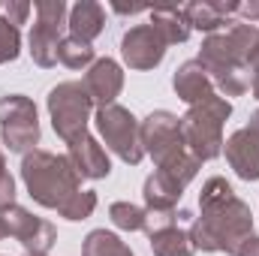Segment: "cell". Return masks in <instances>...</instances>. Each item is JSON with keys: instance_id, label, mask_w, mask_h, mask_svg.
Wrapping results in <instances>:
<instances>
[{"instance_id": "obj_1", "label": "cell", "mask_w": 259, "mask_h": 256, "mask_svg": "<svg viewBox=\"0 0 259 256\" xmlns=\"http://www.w3.org/2000/svg\"><path fill=\"white\" fill-rule=\"evenodd\" d=\"M259 49V27L247 21H232L220 33H208L199 49V64L220 91V97H241L250 91V58Z\"/></svg>"}, {"instance_id": "obj_2", "label": "cell", "mask_w": 259, "mask_h": 256, "mask_svg": "<svg viewBox=\"0 0 259 256\" xmlns=\"http://www.w3.org/2000/svg\"><path fill=\"white\" fill-rule=\"evenodd\" d=\"M247 235H253V214H250V205L238 196L211 208H199V217L190 226L193 247L205 253L235 256Z\"/></svg>"}, {"instance_id": "obj_3", "label": "cell", "mask_w": 259, "mask_h": 256, "mask_svg": "<svg viewBox=\"0 0 259 256\" xmlns=\"http://www.w3.org/2000/svg\"><path fill=\"white\" fill-rule=\"evenodd\" d=\"M21 181L36 205L52 211H61L81 190V175L72 169L69 157L42 148H33L21 157Z\"/></svg>"}, {"instance_id": "obj_4", "label": "cell", "mask_w": 259, "mask_h": 256, "mask_svg": "<svg viewBox=\"0 0 259 256\" xmlns=\"http://www.w3.org/2000/svg\"><path fill=\"white\" fill-rule=\"evenodd\" d=\"M232 115V103L220 94L208 97L205 103H196L181 118L184 148L193 154L199 163L214 160L223 154V124Z\"/></svg>"}, {"instance_id": "obj_5", "label": "cell", "mask_w": 259, "mask_h": 256, "mask_svg": "<svg viewBox=\"0 0 259 256\" xmlns=\"http://www.w3.org/2000/svg\"><path fill=\"white\" fill-rule=\"evenodd\" d=\"M46 106H49L52 127H55V133L64 139L66 145L88 133L94 100H91V94L84 91L81 81H61V84H55L49 91Z\"/></svg>"}, {"instance_id": "obj_6", "label": "cell", "mask_w": 259, "mask_h": 256, "mask_svg": "<svg viewBox=\"0 0 259 256\" xmlns=\"http://www.w3.org/2000/svg\"><path fill=\"white\" fill-rule=\"evenodd\" d=\"M94 121H97V130H100V136H103V142H106V148L112 154H118L127 166H139L142 163L145 148H142L139 118L130 109L112 103L106 109H97V118Z\"/></svg>"}, {"instance_id": "obj_7", "label": "cell", "mask_w": 259, "mask_h": 256, "mask_svg": "<svg viewBox=\"0 0 259 256\" xmlns=\"http://www.w3.org/2000/svg\"><path fill=\"white\" fill-rule=\"evenodd\" d=\"M0 139L15 154L33 151V145L39 142V118L30 97L24 94L0 97Z\"/></svg>"}, {"instance_id": "obj_8", "label": "cell", "mask_w": 259, "mask_h": 256, "mask_svg": "<svg viewBox=\"0 0 259 256\" xmlns=\"http://www.w3.org/2000/svg\"><path fill=\"white\" fill-rule=\"evenodd\" d=\"M139 133H142V148L154 163H163V160L187 151L184 133H181V118L166 109H157L145 121H139Z\"/></svg>"}, {"instance_id": "obj_9", "label": "cell", "mask_w": 259, "mask_h": 256, "mask_svg": "<svg viewBox=\"0 0 259 256\" xmlns=\"http://www.w3.org/2000/svg\"><path fill=\"white\" fill-rule=\"evenodd\" d=\"M0 217H3V223L9 229V235L15 241H21L24 253H49L55 247V241H58V229L49 220L30 214L21 205H9L6 211H0Z\"/></svg>"}, {"instance_id": "obj_10", "label": "cell", "mask_w": 259, "mask_h": 256, "mask_svg": "<svg viewBox=\"0 0 259 256\" xmlns=\"http://www.w3.org/2000/svg\"><path fill=\"white\" fill-rule=\"evenodd\" d=\"M166 49H169L166 39L151 24H136V27H130L127 33L121 36V58H124V64L130 69H139V72L163 64Z\"/></svg>"}, {"instance_id": "obj_11", "label": "cell", "mask_w": 259, "mask_h": 256, "mask_svg": "<svg viewBox=\"0 0 259 256\" xmlns=\"http://www.w3.org/2000/svg\"><path fill=\"white\" fill-rule=\"evenodd\" d=\"M81 84H84V91L91 94L94 106H97V109H106V106H112V103L121 97V91H124V69H121L118 61H112V58H100V61H94V64L88 66Z\"/></svg>"}, {"instance_id": "obj_12", "label": "cell", "mask_w": 259, "mask_h": 256, "mask_svg": "<svg viewBox=\"0 0 259 256\" xmlns=\"http://www.w3.org/2000/svg\"><path fill=\"white\" fill-rule=\"evenodd\" d=\"M226 163L232 166V172L241 181H259V133L253 127L235 130L226 142Z\"/></svg>"}, {"instance_id": "obj_13", "label": "cell", "mask_w": 259, "mask_h": 256, "mask_svg": "<svg viewBox=\"0 0 259 256\" xmlns=\"http://www.w3.org/2000/svg\"><path fill=\"white\" fill-rule=\"evenodd\" d=\"M66 157L72 163V169L81 175V178H91V181H100V178H109L112 175V160L106 154V148L91 136H78L75 142L66 145Z\"/></svg>"}, {"instance_id": "obj_14", "label": "cell", "mask_w": 259, "mask_h": 256, "mask_svg": "<svg viewBox=\"0 0 259 256\" xmlns=\"http://www.w3.org/2000/svg\"><path fill=\"white\" fill-rule=\"evenodd\" d=\"M172 88L178 94V100H184L187 106L205 103L208 97H214V81L208 78L205 66L199 61H184L172 75Z\"/></svg>"}, {"instance_id": "obj_15", "label": "cell", "mask_w": 259, "mask_h": 256, "mask_svg": "<svg viewBox=\"0 0 259 256\" xmlns=\"http://www.w3.org/2000/svg\"><path fill=\"white\" fill-rule=\"evenodd\" d=\"M238 9H241V3H235V0H226V3H208V0L199 3V0H196V3H187V6H184V15H187V21H190L193 30L220 33L223 24H232L229 15L238 12Z\"/></svg>"}, {"instance_id": "obj_16", "label": "cell", "mask_w": 259, "mask_h": 256, "mask_svg": "<svg viewBox=\"0 0 259 256\" xmlns=\"http://www.w3.org/2000/svg\"><path fill=\"white\" fill-rule=\"evenodd\" d=\"M66 27H69V36H75L81 42H94L106 27V9L94 0H78L69 9Z\"/></svg>"}, {"instance_id": "obj_17", "label": "cell", "mask_w": 259, "mask_h": 256, "mask_svg": "<svg viewBox=\"0 0 259 256\" xmlns=\"http://www.w3.org/2000/svg\"><path fill=\"white\" fill-rule=\"evenodd\" d=\"M151 27H157V33L166 39V46H175V42H187L193 27L184 15V6H157L151 9Z\"/></svg>"}, {"instance_id": "obj_18", "label": "cell", "mask_w": 259, "mask_h": 256, "mask_svg": "<svg viewBox=\"0 0 259 256\" xmlns=\"http://www.w3.org/2000/svg\"><path fill=\"white\" fill-rule=\"evenodd\" d=\"M61 30L64 27H52V24H42V21H36L33 24V30H30V58H33V64L42 66V69H49V66L58 64V49H61Z\"/></svg>"}, {"instance_id": "obj_19", "label": "cell", "mask_w": 259, "mask_h": 256, "mask_svg": "<svg viewBox=\"0 0 259 256\" xmlns=\"http://www.w3.org/2000/svg\"><path fill=\"white\" fill-rule=\"evenodd\" d=\"M142 196H145V205H148V208H175L178 199L184 196V190H181L178 184H172L166 175L154 172V175L145 178Z\"/></svg>"}, {"instance_id": "obj_20", "label": "cell", "mask_w": 259, "mask_h": 256, "mask_svg": "<svg viewBox=\"0 0 259 256\" xmlns=\"http://www.w3.org/2000/svg\"><path fill=\"white\" fill-rule=\"evenodd\" d=\"M151 250L154 256H193L196 247L190 241V232H184L181 226H172L151 235Z\"/></svg>"}, {"instance_id": "obj_21", "label": "cell", "mask_w": 259, "mask_h": 256, "mask_svg": "<svg viewBox=\"0 0 259 256\" xmlns=\"http://www.w3.org/2000/svg\"><path fill=\"white\" fill-rule=\"evenodd\" d=\"M81 256H136L127 244L106 229H94L88 232V238L81 241Z\"/></svg>"}, {"instance_id": "obj_22", "label": "cell", "mask_w": 259, "mask_h": 256, "mask_svg": "<svg viewBox=\"0 0 259 256\" xmlns=\"http://www.w3.org/2000/svg\"><path fill=\"white\" fill-rule=\"evenodd\" d=\"M58 61L69 69H84L91 66L97 58H94V46L91 42H81L75 36H64L61 39V49H58Z\"/></svg>"}, {"instance_id": "obj_23", "label": "cell", "mask_w": 259, "mask_h": 256, "mask_svg": "<svg viewBox=\"0 0 259 256\" xmlns=\"http://www.w3.org/2000/svg\"><path fill=\"white\" fill-rule=\"evenodd\" d=\"M109 217L124 232H142V226H145V208H139L133 202H112L109 205Z\"/></svg>"}, {"instance_id": "obj_24", "label": "cell", "mask_w": 259, "mask_h": 256, "mask_svg": "<svg viewBox=\"0 0 259 256\" xmlns=\"http://www.w3.org/2000/svg\"><path fill=\"white\" fill-rule=\"evenodd\" d=\"M94 208H97V193L94 190H78L69 202H66L64 208L58 211L64 220H72V223H78V220H88L91 214H94Z\"/></svg>"}, {"instance_id": "obj_25", "label": "cell", "mask_w": 259, "mask_h": 256, "mask_svg": "<svg viewBox=\"0 0 259 256\" xmlns=\"http://www.w3.org/2000/svg\"><path fill=\"white\" fill-rule=\"evenodd\" d=\"M181 214L184 211H175V208H145V226H142V232H148V238H151V235H157L163 229H172V226H178Z\"/></svg>"}, {"instance_id": "obj_26", "label": "cell", "mask_w": 259, "mask_h": 256, "mask_svg": "<svg viewBox=\"0 0 259 256\" xmlns=\"http://www.w3.org/2000/svg\"><path fill=\"white\" fill-rule=\"evenodd\" d=\"M18 52H21V33L15 24H9L3 18V3H0V64L15 61Z\"/></svg>"}, {"instance_id": "obj_27", "label": "cell", "mask_w": 259, "mask_h": 256, "mask_svg": "<svg viewBox=\"0 0 259 256\" xmlns=\"http://www.w3.org/2000/svg\"><path fill=\"white\" fill-rule=\"evenodd\" d=\"M33 9H36V21L52 24V27H64L69 18V9L64 0H36Z\"/></svg>"}, {"instance_id": "obj_28", "label": "cell", "mask_w": 259, "mask_h": 256, "mask_svg": "<svg viewBox=\"0 0 259 256\" xmlns=\"http://www.w3.org/2000/svg\"><path fill=\"white\" fill-rule=\"evenodd\" d=\"M27 15H30V3L27 0H9V3H3V18L9 21V24H24L27 21Z\"/></svg>"}, {"instance_id": "obj_29", "label": "cell", "mask_w": 259, "mask_h": 256, "mask_svg": "<svg viewBox=\"0 0 259 256\" xmlns=\"http://www.w3.org/2000/svg\"><path fill=\"white\" fill-rule=\"evenodd\" d=\"M235 256H259V235H247L244 241H241V247H238V253Z\"/></svg>"}, {"instance_id": "obj_30", "label": "cell", "mask_w": 259, "mask_h": 256, "mask_svg": "<svg viewBox=\"0 0 259 256\" xmlns=\"http://www.w3.org/2000/svg\"><path fill=\"white\" fill-rule=\"evenodd\" d=\"M247 69H250V91H253V97L259 100V49L253 52V58H250Z\"/></svg>"}, {"instance_id": "obj_31", "label": "cell", "mask_w": 259, "mask_h": 256, "mask_svg": "<svg viewBox=\"0 0 259 256\" xmlns=\"http://www.w3.org/2000/svg\"><path fill=\"white\" fill-rule=\"evenodd\" d=\"M244 18H247V24H253L259 18V3H241V9H238Z\"/></svg>"}, {"instance_id": "obj_32", "label": "cell", "mask_w": 259, "mask_h": 256, "mask_svg": "<svg viewBox=\"0 0 259 256\" xmlns=\"http://www.w3.org/2000/svg\"><path fill=\"white\" fill-rule=\"evenodd\" d=\"M115 12H124V15H136V12H145V6H121V3H115Z\"/></svg>"}, {"instance_id": "obj_33", "label": "cell", "mask_w": 259, "mask_h": 256, "mask_svg": "<svg viewBox=\"0 0 259 256\" xmlns=\"http://www.w3.org/2000/svg\"><path fill=\"white\" fill-rule=\"evenodd\" d=\"M247 127H253V130L259 133V109L253 112V115H250V124H247Z\"/></svg>"}, {"instance_id": "obj_34", "label": "cell", "mask_w": 259, "mask_h": 256, "mask_svg": "<svg viewBox=\"0 0 259 256\" xmlns=\"http://www.w3.org/2000/svg\"><path fill=\"white\" fill-rule=\"evenodd\" d=\"M6 175V157H3V148H0V178Z\"/></svg>"}, {"instance_id": "obj_35", "label": "cell", "mask_w": 259, "mask_h": 256, "mask_svg": "<svg viewBox=\"0 0 259 256\" xmlns=\"http://www.w3.org/2000/svg\"><path fill=\"white\" fill-rule=\"evenodd\" d=\"M6 235H9V229H6V223H3V217H0V241H3Z\"/></svg>"}, {"instance_id": "obj_36", "label": "cell", "mask_w": 259, "mask_h": 256, "mask_svg": "<svg viewBox=\"0 0 259 256\" xmlns=\"http://www.w3.org/2000/svg\"><path fill=\"white\" fill-rule=\"evenodd\" d=\"M24 256H49V253H24Z\"/></svg>"}]
</instances>
